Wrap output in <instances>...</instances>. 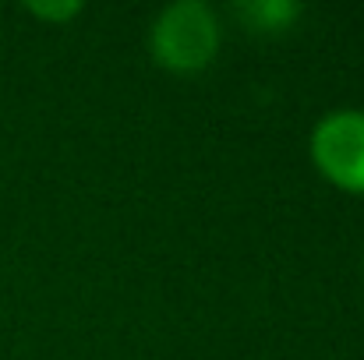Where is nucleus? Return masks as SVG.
Here are the masks:
<instances>
[{
	"label": "nucleus",
	"mask_w": 364,
	"mask_h": 360,
	"mask_svg": "<svg viewBox=\"0 0 364 360\" xmlns=\"http://www.w3.org/2000/svg\"><path fill=\"white\" fill-rule=\"evenodd\" d=\"M156 64L166 71H202L220 50V25L209 4L202 0H177L170 4L149 36Z\"/></svg>",
	"instance_id": "1"
},
{
	"label": "nucleus",
	"mask_w": 364,
	"mask_h": 360,
	"mask_svg": "<svg viewBox=\"0 0 364 360\" xmlns=\"http://www.w3.org/2000/svg\"><path fill=\"white\" fill-rule=\"evenodd\" d=\"M28 11L43 21H64V18H75L82 11V4L68 0V4H28Z\"/></svg>",
	"instance_id": "4"
},
{
	"label": "nucleus",
	"mask_w": 364,
	"mask_h": 360,
	"mask_svg": "<svg viewBox=\"0 0 364 360\" xmlns=\"http://www.w3.org/2000/svg\"><path fill=\"white\" fill-rule=\"evenodd\" d=\"M237 14H241L251 28L269 32V28L290 25V21L301 14V7L290 4V0H247V4H237Z\"/></svg>",
	"instance_id": "3"
},
{
	"label": "nucleus",
	"mask_w": 364,
	"mask_h": 360,
	"mask_svg": "<svg viewBox=\"0 0 364 360\" xmlns=\"http://www.w3.org/2000/svg\"><path fill=\"white\" fill-rule=\"evenodd\" d=\"M311 159L318 173L340 191L364 195V114L336 110L311 131Z\"/></svg>",
	"instance_id": "2"
}]
</instances>
